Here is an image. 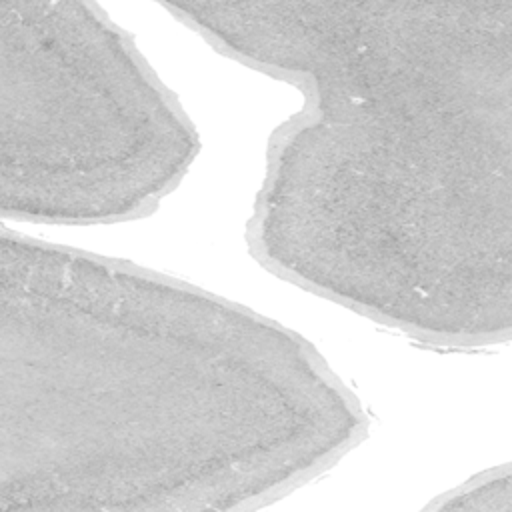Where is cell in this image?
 I'll return each mask as SVG.
<instances>
[{
  "mask_svg": "<svg viewBox=\"0 0 512 512\" xmlns=\"http://www.w3.org/2000/svg\"><path fill=\"white\" fill-rule=\"evenodd\" d=\"M510 62V0L302 6L268 58L304 106L270 136L254 256L418 338L506 340Z\"/></svg>",
  "mask_w": 512,
  "mask_h": 512,
  "instance_id": "6da1fadb",
  "label": "cell"
},
{
  "mask_svg": "<svg viewBox=\"0 0 512 512\" xmlns=\"http://www.w3.org/2000/svg\"><path fill=\"white\" fill-rule=\"evenodd\" d=\"M2 216H142L198 150L176 96L92 2H0Z\"/></svg>",
  "mask_w": 512,
  "mask_h": 512,
  "instance_id": "7a4b0ae2",
  "label": "cell"
},
{
  "mask_svg": "<svg viewBox=\"0 0 512 512\" xmlns=\"http://www.w3.org/2000/svg\"><path fill=\"white\" fill-rule=\"evenodd\" d=\"M434 508H470V510H504L510 512V468L504 464L498 470H490L474 480H470L460 490L452 492L444 502L434 504Z\"/></svg>",
  "mask_w": 512,
  "mask_h": 512,
  "instance_id": "3957f363",
  "label": "cell"
}]
</instances>
